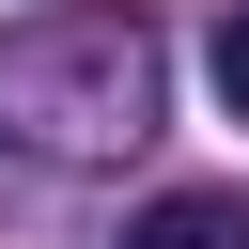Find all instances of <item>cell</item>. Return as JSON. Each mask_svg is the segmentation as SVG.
<instances>
[{
  "instance_id": "6da1fadb",
  "label": "cell",
  "mask_w": 249,
  "mask_h": 249,
  "mask_svg": "<svg viewBox=\"0 0 249 249\" xmlns=\"http://www.w3.org/2000/svg\"><path fill=\"white\" fill-rule=\"evenodd\" d=\"M140 124H156L140 16H31V31H0V140H31V156H124Z\"/></svg>"
},
{
  "instance_id": "7a4b0ae2",
  "label": "cell",
  "mask_w": 249,
  "mask_h": 249,
  "mask_svg": "<svg viewBox=\"0 0 249 249\" xmlns=\"http://www.w3.org/2000/svg\"><path fill=\"white\" fill-rule=\"evenodd\" d=\"M124 249H249V202L233 187H171V202H140Z\"/></svg>"
},
{
  "instance_id": "3957f363",
  "label": "cell",
  "mask_w": 249,
  "mask_h": 249,
  "mask_svg": "<svg viewBox=\"0 0 249 249\" xmlns=\"http://www.w3.org/2000/svg\"><path fill=\"white\" fill-rule=\"evenodd\" d=\"M202 78H218V109H233V124H249V0H233V16H218V31H202Z\"/></svg>"
}]
</instances>
